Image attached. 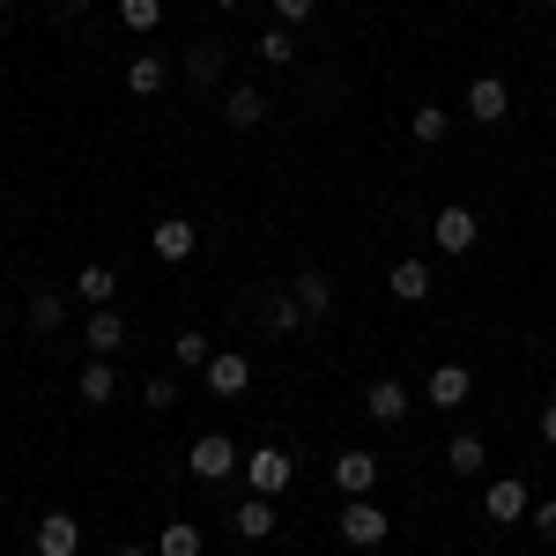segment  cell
I'll use <instances>...</instances> for the list:
<instances>
[{
    "mask_svg": "<svg viewBox=\"0 0 556 556\" xmlns=\"http://www.w3.org/2000/svg\"><path fill=\"white\" fill-rule=\"evenodd\" d=\"M245 482H253V497H275V490L290 482V453H275V445H260L253 460H245Z\"/></svg>",
    "mask_w": 556,
    "mask_h": 556,
    "instance_id": "1",
    "label": "cell"
},
{
    "mask_svg": "<svg viewBox=\"0 0 556 556\" xmlns=\"http://www.w3.org/2000/svg\"><path fill=\"white\" fill-rule=\"evenodd\" d=\"M75 549H83V519L45 513L38 519V556H75Z\"/></svg>",
    "mask_w": 556,
    "mask_h": 556,
    "instance_id": "2",
    "label": "cell"
},
{
    "mask_svg": "<svg viewBox=\"0 0 556 556\" xmlns=\"http://www.w3.org/2000/svg\"><path fill=\"white\" fill-rule=\"evenodd\" d=\"M230 468H238V445L230 438H193V475L201 482H223Z\"/></svg>",
    "mask_w": 556,
    "mask_h": 556,
    "instance_id": "3",
    "label": "cell"
},
{
    "mask_svg": "<svg viewBox=\"0 0 556 556\" xmlns=\"http://www.w3.org/2000/svg\"><path fill=\"white\" fill-rule=\"evenodd\" d=\"M342 534L356 542V549H371V542H386V513L371 505V497H356V505L342 513Z\"/></svg>",
    "mask_w": 556,
    "mask_h": 556,
    "instance_id": "4",
    "label": "cell"
},
{
    "mask_svg": "<svg viewBox=\"0 0 556 556\" xmlns=\"http://www.w3.org/2000/svg\"><path fill=\"white\" fill-rule=\"evenodd\" d=\"M468 112L482 119V127H497V119L513 112V97H505V83H497V75H482V83L468 89Z\"/></svg>",
    "mask_w": 556,
    "mask_h": 556,
    "instance_id": "5",
    "label": "cell"
},
{
    "mask_svg": "<svg viewBox=\"0 0 556 556\" xmlns=\"http://www.w3.org/2000/svg\"><path fill=\"white\" fill-rule=\"evenodd\" d=\"M334 482H342L349 497H371V482H379V460H371V453H342V460H334Z\"/></svg>",
    "mask_w": 556,
    "mask_h": 556,
    "instance_id": "6",
    "label": "cell"
},
{
    "mask_svg": "<svg viewBox=\"0 0 556 556\" xmlns=\"http://www.w3.org/2000/svg\"><path fill=\"white\" fill-rule=\"evenodd\" d=\"M430 401H438V408H460V401H468V364H438V371H430Z\"/></svg>",
    "mask_w": 556,
    "mask_h": 556,
    "instance_id": "7",
    "label": "cell"
},
{
    "mask_svg": "<svg viewBox=\"0 0 556 556\" xmlns=\"http://www.w3.org/2000/svg\"><path fill=\"white\" fill-rule=\"evenodd\" d=\"M83 342L97 349V356H112V349L127 342V327H119V312H104V304H97V312H89V327H83Z\"/></svg>",
    "mask_w": 556,
    "mask_h": 556,
    "instance_id": "8",
    "label": "cell"
},
{
    "mask_svg": "<svg viewBox=\"0 0 556 556\" xmlns=\"http://www.w3.org/2000/svg\"><path fill=\"white\" fill-rule=\"evenodd\" d=\"M438 245H445V253H468L475 245V215L468 208H438Z\"/></svg>",
    "mask_w": 556,
    "mask_h": 556,
    "instance_id": "9",
    "label": "cell"
},
{
    "mask_svg": "<svg viewBox=\"0 0 556 556\" xmlns=\"http://www.w3.org/2000/svg\"><path fill=\"white\" fill-rule=\"evenodd\" d=\"M275 527H282V519H275L267 497H245V505H238V534H245V542H267Z\"/></svg>",
    "mask_w": 556,
    "mask_h": 556,
    "instance_id": "10",
    "label": "cell"
},
{
    "mask_svg": "<svg viewBox=\"0 0 556 556\" xmlns=\"http://www.w3.org/2000/svg\"><path fill=\"white\" fill-rule=\"evenodd\" d=\"M223 119H230V127H260V119H267V97H260V89H230V97H223Z\"/></svg>",
    "mask_w": 556,
    "mask_h": 556,
    "instance_id": "11",
    "label": "cell"
},
{
    "mask_svg": "<svg viewBox=\"0 0 556 556\" xmlns=\"http://www.w3.org/2000/svg\"><path fill=\"white\" fill-rule=\"evenodd\" d=\"M393 298H401V304H424L430 298V267H424V260H401V267H393Z\"/></svg>",
    "mask_w": 556,
    "mask_h": 556,
    "instance_id": "12",
    "label": "cell"
},
{
    "mask_svg": "<svg viewBox=\"0 0 556 556\" xmlns=\"http://www.w3.org/2000/svg\"><path fill=\"white\" fill-rule=\"evenodd\" d=\"M364 408H371V416H379V424H401V416H408V386L379 379V386H371V401H364Z\"/></svg>",
    "mask_w": 556,
    "mask_h": 556,
    "instance_id": "13",
    "label": "cell"
},
{
    "mask_svg": "<svg viewBox=\"0 0 556 556\" xmlns=\"http://www.w3.org/2000/svg\"><path fill=\"white\" fill-rule=\"evenodd\" d=\"M193 238H201V230H193V223H178V215H172V223H156V238H149V245H156L164 260H186V253H193Z\"/></svg>",
    "mask_w": 556,
    "mask_h": 556,
    "instance_id": "14",
    "label": "cell"
},
{
    "mask_svg": "<svg viewBox=\"0 0 556 556\" xmlns=\"http://www.w3.org/2000/svg\"><path fill=\"white\" fill-rule=\"evenodd\" d=\"M245 379H253L245 356H208V386H215V393H245Z\"/></svg>",
    "mask_w": 556,
    "mask_h": 556,
    "instance_id": "15",
    "label": "cell"
},
{
    "mask_svg": "<svg viewBox=\"0 0 556 556\" xmlns=\"http://www.w3.org/2000/svg\"><path fill=\"white\" fill-rule=\"evenodd\" d=\"M482 505H490V519H519V513H527V482H513V475H505V482H490V497H482Z\"/></svg>",
    "mask_w": 556,
    "mask_h": 556,
    "instance_id": "16",
    "label": "cell"
},
{
    "mask_svg": "<svg viewBox=\"0 0 556 556\" xmlns=\"http://www.w3.org/2000/svg\"><path fill=\"white\" fill-rule=\"evenodd\" d=\"M445 468L453 475H482V438H475V430H460V438L445 445Z\"/></svg>",
    "mask_w": 556,
    "mask_h": 556,
    "instance_id": "17",
    "label": "cell"
},
{
    "mask_svg": "<svg viewBox=\"0 0 556 556\" xmlns=\"http://www.w3.org/2000/svg\"><path fill=\"white\" fill-rule=\"evenodd\" d=\"M156 556H201V527H193V519H172L164 542H156Z\"/></svg>",
    "mask_w": 556,
    "mask_h": 556,
    "instance_id": "18",
    "label": "cell"
},
{
    "mask_svg": "<svg viewBox=\"0 0 556 556\" xmlns=\"http://www.w3.org/2000/svg\"><path fill=\"white\" fill-rule=\"evenodd\" d=\"M127 89H134V97H156V89H164V60H156V52H141V60L127 67Z\"/></svg>",
    "mask_w": 556,
    "mask_h": 556,
    "instance_id": "19",
    "label": "cell"
},
{
    "mask_svg": "<svg viewBox=\"0 0 556 556\" xmlns=\"http://www.w3.org/2000/svg\"><path fill=\"white\" fill-rule=\"evenodd\" d=\"M334 304V282L327 275H298V312H327Z\"/></svg>",
    "mask_w": 556,
    "mask_h": 556,
    "instance_id": "20",
    "label": "cell"
},
{
    "mask_svg": "<svg viewBox=\"0 0 556 556\" xmlns=\"http://www.w3.org/2000/svg\"><path fill=\"white\" fill-rule=\"evenodd\" d=\"M119 15H127V30H141V38H149V30L164 23V0H119Z\"/></svg>",
    "mask_w": 556,
    "mask_h": 556,
    "instance_id": "21",
    "label": "cell"
},
{
    "mask_svg": "<svg viewBox=\"0 0 556 556\" xmlns=\"http://www.w3.org/2000/svg\"><path fill=\"white\" fill-rule=\"evenodd\" d=\"M75 290H83V304H104L112 290H119V275H112V267H83V282H75Z\"/></svg>",
    "mask_w": 556,
    "mask_h": 556,
    "instance_id": "22",
    "label": "cell"
},
{
    "mask_svg": "<svg viewBox=\"0 0 556 556\" xmlns=\"http://www.w3.org/2000/svg\"><path fill=\"white\" fill-rule=\"evenodd\" d=\"M186 75H193V83H215V75H223V52H215V45H193V52H186Z\"/></svg>",
    "mask_w": 556,
    "mask_h": 556,
    "instance_id": "23",
    "label": "cell"
},
{
    "mask_svg": "<svg viewBox=\"0 0 556 556\" xmlns=\"http://www.w3.org/2000/svg\"><path fill=\"white\" fill-rule=\"evenodd\" d=\"M445 127H453V119H445L438 104H424V112L408 119V134H416V141H445Z\"/></svg>",
    "mask_w": 556,
    "mask_h": 556,
    "instance_id": "24",
    "label": "cell"
},
{
    "mask_svg": "<svg viewBox=\"0 0 556 556\" xmlns=\"http://www.w3.org/2000/svg\"><path fill=\"white\" fill-rule=\"evenodd\" d=\"M260 60L290 67V60H298V38H290V30H267V38H260Z\"/></svg>",
    "mask_w": 556,
    "mask_h": 556,
    "instance_id": "25",
    "label": "cell"
},
{
    "mask_svg": "<svg viewBox=\"0 0 556 556\" xmlns=\"http://www.w3.org/2000/svg\"><path fill=\"white\" fill-rule=\"evenodd\" d=\"M112 371H104V364H83V401H112Z\"/></svg>",
    "mask_w": 556,
    "mask_h": 556,
    "instance_id": "26",
    "label": "cell"
},
{
    "mask_svg": "<svg viewBox=\"0 0 556 556\" xmlns=\"http://www.w3.org/2000/svg\"><path fill=\"white\" fill-rule=\"evenodd\" d=\"M178 364H186V371H208V342H201V334H178V349H172Z\"/></svg>",
    "mask_w": 556,
    "mask_h": 556,
    "instance_id": "27",
    "label": "cell"
},
{
    "mask_svg": "<svg viewBox=\"0 0 556 556\" xmlns=\"http://www.w3.org/2000/svg\"><path fill=\"white\" fill-rule=\"evenodd\" d=\"M298 319H304V312H298V298H275V304H267V327H275V334H290Z\"/></svg>",
    "mask_w": 556,
    "mask_h": 556,
    "instance_id": "28",
    "label": "cell"
},
{
    "mask_svg": "<svg viewBox=\"0 0 556 556\" xmlns=\"http://www.w3.org/2000/svg\"><path fill=\"white\" fill-rule=\"evenodd\" d=\"M30 327H38V334H52V327H60V298H52V290L30 304Z\"/></svg>",
    "mask_w": 556,
    "mask_h": 556,
    "instance_id": "29",
    "label": "cell"
},
{
    "mask_svg": "<svg viewBox=\"0 0 556 556\" xmlns=\"http://www.w3.org/2000/svg\"><path fill=\"white\" fill-rule=\"evenodd\" d=\"M141 401H149V408H172L178 386H172V379H149V393H141Z\"/></svg>",
    "mask_w": 556,
    "mask_h": 556,
    "instance_id": "30",
    "label": "cell"
},
{
    "mask_svg": "<svg viewBox=\"0 0 556 556\" xmlns=\"http://www.w3.org/2000/svg\"><path fill=\"white\" fill-rule=\"evenodd\" d=\"M275 8H282V23H304V15H312L319 0H275Z\"/></svg>",
    "mask_w": 556,
    "mask_h": 556,
    "instance_id": "31",
    "label": "cell"
},
{
    "mask_svg": "<svg viewBox=\"0 0 556 556\" xmlns=\"http://www.w3.org/2000/svg\"><path fill=\"white\" fill-rule=\"evenodd\" d=\"M534 527H542V534H556V505H542V513H534Z\"/></svg>",
    "mask_w": 556,
    "mask_h": 556,
    "instance_id": "32",
    "label": "cell"
},
{
    "mask_svg": "<svg viewBox=\"0 0 556 556\" xmlns=\"http://www.w3.org/2000/svg\"><path fill=\"white\" fill-rule=\"evenodd\" d=\"M542 438H549V445H556V401H549V408H542Z\"/></svg>",
    "mask_w": 556,
    "mask_h": 556,
    "instance_id": "33",
    "label": "cell"
},
{
    "mask_svg": "<svg viewBox=\"0 0 556 556\" xmlns=\"http://www.w3.org/2000/svg\"><path fill=\"white\" fill-rule=\"evenodd\" d=\"M119 556H141V549H119Z\"/></svg>",
    "mask_w": 556,
    "mask_h": 556,
    "instance_id": "34",
    "label": "cell"
},
{
    "mask_svg": "<svg viewBox=\"0 0 556 556\" xmlns=\"http://www.w3.org/2000/svg\"><path fill=\"white\" fill-rule=\"evenodd\" d=\"M223 8H238V0H223Z\"/></svg>",
    "mask_w": 556,
    "mask_h": 556,
    "instance_id": "35",
    "label": "cell"
},
{
    "mask_svg": "<svg viewBox=\"0 0 556 556\" xmlns=\"http://www.w3.org/2000/svg\"><path fill=\"white\" fill-rule=\"evenodd\" d=\"M0 8H15V0H0Z\"/></svg>",
    "mask_w": 556,
    "mask_h": 556,
    "instance_id": "36",
    "label": "cell"
},
{
    "mask_svg": "<svg viewBox=\"0 0 556 556\" xmlns=\"http://www.w3.org/2000/svg\"><path fill=\"white\" fill-rule=\"evenodd\" d=\"M460 8H468V0H460Z\"/></svg>",
    "mask_w": 556,
    "mask_h": 556,
    "instance_id": "37",
    "label": "cell"
}]
</instances>
